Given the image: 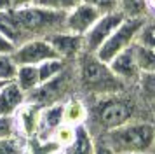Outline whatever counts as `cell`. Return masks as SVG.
Masks as SVG:
<instances>
[{
  "label": "cell",
  "mask_w": 155,
  "mask_h": 154,
  "mask_svg": "<svg viewBox=\"0 0 155 154\" xmlns=\"http://www.w3.org/2000/svg\"><path fill=\"white\" fill-rule=\"evenodd\" d=\"M63 124V103H54L49 107H42L40 112V124L35 138L38 142H51L52 133L58 126Z\"/></svg>",
  "instance_id": "13"
},
{
  "label": "cell",
  "mask_w": 155,
  "mask_h": 154,
  "mask_svg": "<svg viewBox=\"0 0 155 154\" xmlns=\"http://www.w3.org/2000/svg\"><path fill=\"white\" fill-rule=\"evenodd\" d=\"M129 154H152V152H129Z\"/></svg>",
  "instance_id": "35"
},
{
  "label": "cell",
  "mask_w": 155,
  "mask_h": 154,
  "mask_svg": "<svg viewBox=\"0 0 155 154\" xmlns=\"http://www.w3.org/2000/svg\"><path fill=\"white\" fill-rule=\"evenodd\" d=\"M117 154L152 152L155 147V119H136L98 137Z\"/></svg>",
  "instance_id": "4"
},
{
  "label": "cell",
  "mask_w": 155,
  "mask_h": 154,
  "mask_svg": "<svg viewBox=\"0 0 155 154\" xmlns=\"http://www.w3.org/2000/svg\"><path fill=\"white\" fill-rule=\"evenodd\" d=\"M84 2L91 4L92 7H96L101 14L119 11V0H84Z\"/></svg>",
  "instance_id": "28"
},
{
  "label": "cell",
  "mask_w": 155,
  "mask_h": 154,
  "mask_svg": "<svg viewBox=\"0 0 155 154\" xmlns=\"http://www.w3.org/2000/svg\"><path fill=\"white\" fill-rule=\"evenodd\" d=\"M75 82H77V95L82 98H96L120 93L129 89L124 82L115 77L108 63L101 61L94 53L84 51L75 63Z\"/></svg>",
  "instance_id": "2"
},
{
  "label": "cell",
  "mask_w": 155,
  "mask_h": 154,
  "mask_svg": "<svg viewBox=\"0 0 155 154\" xmlns=\"http://www.w3.org/2000/svg\"><path fill=\"white\" fill-rule=\"evenodd\" d=\"M87 103L85 128L94 138L136 119H150L152 109L140 98L136 88L96 98H84Z\"/></svg>",
  "instance_id": "1"
},
{
  "label": "cell",
  "mask_w": 155,
  "mask_h": 154,
  "mask_svg": "<svg viewBox=\"0 0 155 154\" xmlns=\"http://www.w3.org/2000/svg\"><path fill=\"white\" fill-rule=\"evenodd\" d=\"M124 19H126V18H124L119 11L101 14L98 18V21H96V23L87 30V33L84 35V51L96 54V51L105 44L106 39L117 30V26H119Z\"/></svg>",
  "instance_id": "7"
},
{
  "label": "cell",
  "mask_w": 155,
  "mask_h": 154,
  "mask_svg": "<svg viewBox=\"0 0 155 154\" xmlns=\"http://www.w3.org/2000/svg\"><path fill=\"white\" fill-rule=\"evenodd\" d=\"M28 144L21 137L0 138V154H26Z\"/></svg>",
  "instance_id": "24"
},
{
  "label": "cell",
  "mask_w": 155,
  "mask_h": 154,
  "mask_svg": "<svg viewBox=\"0 0 155 154\" xmlns=\"http://www.w3.org/2000/svg\"><path fill=\"white\" fill-rule=\"evenodd\" d=\"M18 137L14 116H0V138H12Z\"/></svg>",
  "instance_id": "27"
},
{
  "label": "cell",
  "mask_w": 155,
  "mask_h": 154,
  "mask_svg": "<svg viewBox=\"0 0 155 154\" xmlns=\"http://www.w3.org/2000/svg\"><path fill=\"white\" fill-rule=\"evenodd\" d=\"M136 44L155 51V21L152 18H147L143 26L140 28L138 37H136Z\"/></svg>",
  "instance_id": "23"
},
{
  "label": "cell",
  "mask_w": 155,
  "mask_h": 154,
  "mask_svg": "<svg viewBox=\"0 0 155 154\" xmlns=\"http://www.w3.org/2000/svg\"><path fill=\"white\" fill-rule=\"evenodd\" d=\"M75 135H77V128L75 126H70V124H61L56 128V131L52 133V137H51V142L54 144V145L61 151L64 147H68L75 140Z\"/></svg>",
  "instance_id": "22"
},
{
  "label": "cell",
  "mask_w": 155,
  "mask_h": 154,
  "mask_svg": "<svg viewBox=\"0 0 155 154\" xmlns=\"http://www.w3.org/2000/svg\"><path fill=\"white\" fill-rule=\"evenodd\" d=\"M152 154H155V147H153V151H152Z\"/></svg>",
  "instance_id": "38"
},
{
  "label": "cell",
  "mask_w": 155,
  "mask_h": 154,
  "mask_svg": "<svg viewBox=\"0 0 155 154\" xmlns=\"http://www.w3.org/2000/svg\"><path fill=\"white\" fill-rule=\"evenodd\" d=\"M11 16L23 44L30 39H45L47 35L64 30L66 12L45 9L37 4H26L21 7H12Z\"/></svg>",
  "instance_id": "3"
},
{
  "label": "cell",
  "mask_w": 155,
  "mask_h": 154,
  "mask_svg": "<svg viewBox=\"0 0 155 154\" xmlns=\"http://www.w3.org/2000/svg\"><path fill=\"white\" fill-rule=\"evenodd\" d=\"M12 60L16 65H40V63L58 58L56 51L51 47L45 39H30L16 46L12 51Z\"/></svg>",
  "instance_id": "8"
},
{
  "label": "cell",
  "mask_w": 155,
  "mask_h": 154,
  "mask_svg": "<svg viewBox=\"0 0 155 154\" xmlns=\"http://www.w3.org/2000/svg\"><path fill=\"white\" fill-rule=\"evenodd\" d=\"M45 40L49 42L51 47L56 51L58 58H61V60L68 63H75V60L84 53V37L71 33V32H66V30L47 35Z\"/></svg>",
  "instance_id": "9"
},
{
  "label": "cell",
  "mask_w": 155,
  "mask_h": 154,
  "mask_svg": "<svg viewBox=\"0 0 155 154\" xmlns=\"http://www.w3.org/2000/svg\"><path fill=\"white\" fill-rule=\"evenodd\" d=\"M73 95H77V82L73 63H70L59 75L38 84L33 91H30L26 95V102L38 107H49L54 103H63Z\"/></svg>",
  "instance_id": "5"
},
{
  "label": "cell",
  "mask_w": 155,
  "mask_h": 154,
  "mask_svg": "<svg viewBox=\"0 0 155 154\" xmlns=\"http://www.w3.org/2000/svg\"><path fill=\"white\" fill-rule=\"evenodd\" d=\"M150 18H152V19H153V21H155V14H153V16H150Z\"/></svg>",
  "instance_id": "37"
},
{
  "label": "cell",
  "mask_w": 155,
  "mask_h": 154,
  "mask_svg": "<svg viewBox=\"0 0 155 154\" xmlns=\"http://www.w3.org/2000/svg\"><path fill=\"white\" fill-rule=\"evenodd\" d=\"M99 16H101V12H99L96 7H92L91 4H87V2L82 0L78 5H75L71 11L66 12V18H64V30L84 37V35L87 33V30L98 21Z\"/></svg>",
  "instance_id": "11"
},
{
  "label": "cell",
  "mask_w": 155,
  "mask_h": 154,
  "mask_svg": "<svg viewBox=\"0 0 155 154\" xmlns=\"http://www.w3.org/2000/svg\"><path fill=\"white\" fill-rule=\"evenodd\" d=\"M58 154H94V137L85 128V124L77 126L75 140L68 147L61 149Z\"/></svg>",
  "instance_id": "16"
},
{
  "label": "cell",
  "mask_w": 155,
  "mask_h": 154,
  "mask_svg": "<svg viewBox=\"0 0 155 154\" xmlns=\"http://www.w3.org/2000/svg\"><path fill=\"white\" fill-rule=\"evenodd\" d=\"M147 7H148L150 16H153L155 14V0H147Z\"/></svg>",
  "instance_id": "33"
},
{
  "label": "cell",
  "mask_w": 155,
  "mask_h": 154,
  "mask_svg": "<svg viewBox=\"0 0 155 154\" xmlns=\"http://www.w3.org/2000/svg\"><path fill=\"white\" fill-rule=\"evenodd\" d=\"M12 81L25 91V95H28L30 91H33L40 84V77H38L37 65H18L16 75Z\"/></svg>",
  "instance_id": "17"
},
{
  "label": "cell",
  "mask_w": 155,
  "mask_h": 154,
  "mask_svg": "<svg viewBox=\"0 0 155 154\" xmlns=\"http://www.w3.org/2000/svg\"><path fill=\"white\" fill-rule=\"evenodd\" d=\"M134 56H136V61L140 67L141 74H153L155 72V51L148 47H143L140 44H134Z\"/></svg>",
  "instance_id": "21"
},
{
  "label": "cell",
  "mask_w": 155,
  "mask_h": 154,
  "mask_svg": "<svg viewBox=\"0 0 155 154\" xmlns=\"http://www.w3.org/2000/svg\"><path fill=\"white\" fill-rule=\"evenodd\" d=\"M119 12L124 18H150L147 0H119Z\"/></svg>",
  "instance_id": "18"
},
{
  "label": "cell",
  "mask_w": 155,
  "mask_h": 154,
  "mask_svg": "<svg viewBox=\"0 0 155 154\" xmlns=\"http://www.w3.org/2000/svg\"><path fill=\"white\" fill-rule=\"evenodd\" d=\"M108 67H110V70L115 74V77L120 82H124L127 88H136V84H138L141 77V70L138 67V61H136L133 46L126 49V51L119 53L112 61L108 63Z\"/></svg>",
  "instance_id": "10"
},
{
  "label": "cell",
  "mask_w": 155,
  "mask_h": 154,
  "mask_svg": "<svg viewBox=\"0 0 155 154\" xmlns=\"http://www.w3.org/2000/svg\"><path fill=\"white\" fill-rule=\"evenodd\" d=\"M145 19L147 18H126L117 26V30L106 39L105 44L96 51V56H98L101 61L110 63L119 53H122V51L129 49L131 46H134L136 44V37H138V32L143 26Z\"/></svg>",
  "instance_id": "6"
},
{
  "label": "cell",
  "mask_w": 155,
  "mask_h": 154,
  "mask_svg": "<svg viewBox=\"0 0 155 154\" xmlns=\"http://www.w3.org/2000/svg\"><path fill=\"white\" fill-rule=\"evenodd\" d=\"M14 47L16 46L9 40L7 37H4V35L0 33V54H12Z\"/></svg>",
  "instance_id": "30"
},
{
  "label": "cell",
  "mask_w": 155,
  "mask_h": 154,
  "mask_svg": "<svg viewBox=\"0 0 155 154\" xmlns=\"http://www.w3.org/2000/svg\"><path fill=\"white\" fill-rule=\"evenodd\" d=\"M136 91L140 98L147 105H155V72L153 74H141L140 81L136 84Z\"/></svg>",
  "instance_id": "19"
},
{
  "label": "cell",
  "mask_w": 155,
  "mask_h": 154,
  "mask_svg": "<svg viewBox=\"0 0 155 154\" xmlns=\"http://www.w3.org/2000/svg\"><path fill=\"white\" fill-rule=\"evenodd\" d=\"M40 112H42V107L35 103H28V102H25L18 109V112L14 114L18 137H21L23 140L35 138L37 131H38V124H40Z\"/></svg>",
  "instance_id": "12"
},
{
  "label": "cell",
  "mask_w": 155,
  "mask_h": 154,
  "mask_svg": "<svg viewBox=\"0 0 155 154\" xmlns=\"http://www.w3.org/2000/svg\"><path fill=\"white\" fill-rule=\"evenodd\" d=\"M152 116H153V119H155V105H152Z\"/></svg>",
  "instance_id": "34"
},
{
  "label": "cell",
  "mask_w": 155,
  "mask_h": 154,
  "mask_svg": "<svg viewBox=\"0 0 155 154\" xmlns=\"http://www.w3.org/2000/svg\"><path fill=\"white\" fill-rule=\"evenodd\" d=\"M18 65L11 54H0V81H12Z\"/></svg>",
  "instance_id": "26"
},
{
  "label": "cell",
  "mask_w": 155,
  "mask_h": 154,
  "mask_svg": "<svg viewBox=\"0 0 155 154\" xmlns=\"http://www.w3.org/2000/svg\"><path fill=\"white\" fill-rule=\"evenodd\" d=\"M5 82H7V81H0V88H2V86H4Z\"/></svg>",
  "instance_id": "36"
},
{
  "label": "cell",
  "mask_w": 155,
  "mask_h": 154,
  "mask_svg": "<svg viewBox=\"0 0 155 154\" xmlns=\"http://www.w3.org/2000/svg\"><path fill=\"white\" fill-rule=\"evenodd\" d=\"M12 0H0V12H4V11H9V9H12Z\"/></svg>",
  "instance_id": "31"
},
{
  "label": "cell",
  "mask_w": 155,
  "mask_h": 154,
  "mask_svg": "<svg viewBox=\"0 0 155 154\" xmlns=\"http://www.w3.org/2000/svg\"><path fill=\"white\" fill-rule=\"evenodd\" d=\"M94 154H117V152L113 151L112 147L106 145L103 140L94 138Z\"/></svg>",
  "instance_id": "29"
},
{
  "label": "cell",
  "mask_w": 155,
  "mask_h": 154,
  "mask_svg": "<svg viewBox=\"0 0 155 154\" xmlns=\"http://www.w3.org/2000/svg\"><path fill=\"white\" fill-rule=\"evenodd\" d=\"M35 0H12V5L14 7H21V5H26V4H33Z\"/></svg>",
  "instance_id": "32"
},
{
  "label": "cell",
  "mask_w": 155,
  "mask_h": 154,
  "mask_svg": "<svg viewBox=\"0 0 155 154\" xmlns=\"http://www.w3.org/2000/svg\"><path fill=\"white\" fill-rule=\"evenodd\" d=\"M25 102L26 95L14 81H7L0 88V116H14Z\"/></svg>",
  "instance_id": "14"
},
{
  "label": "cell",
  "mask_w": 155,
  "mask_h": 154,
  "mask_svg": "<svg viewBox=\"0 0 155 154\" xmlns=\"http://www.w3.org/2000/svg\"><path fill=\"white\" fill-rule=\"evenodd\" d=\"M82 0H35L33 4L45 9H52V11H59V12H68L75 5H78Z\"/></svg>",
  "instance_id": "25"
},
{
  "label": "cell",
  "mask_w": 155,
  "mask_h": 154,
  "mask_svg": "<svg viewBox=\"0 0 155 154\" xmlns=\"http://www.w3.org/2000/svg\"><path fill=\"white\" fill-rule=\"evenodd\" d=\"M68 65H70V63L61 60V58H52V60H47V61L37 65V68H38V77H40V84L45 82V81H49V79H52V77L59 75Z\"/></svg>",
  "instance_id": "20"
},
{
  "label": "cell",
  "mask_w": 155,
  "mask_h": 154,
  "mask_svg": "<svg viewBox=\"0 0 155 154\" xmlns=\"http://www.w3.org/2000/svg\"><path fill=\"white\" fill-rule=\"evenodd\" d=\"M87 121V103L82 96L73 95L63 102V123L70 126H82Z\"/></svg>",
  "instance_id": "15"
}]
</instances>
